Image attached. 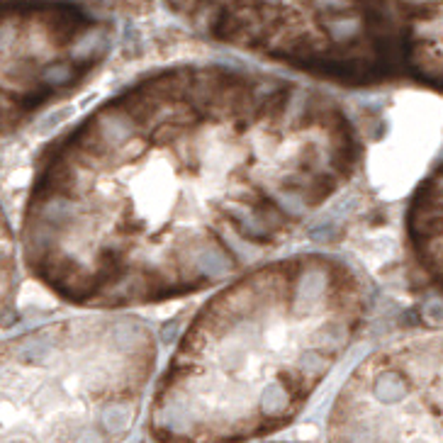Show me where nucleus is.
Masks as SVG:
<instances>
[{"mask_svg":"<svg viewBox=\"0 0 443 443\" xmlns=\"http://www.w3.org/2000/svg\"><path fill=\"white\" fill-rule=\"evenodd\" d=\"M356 127L331 100L226 68H173L68 129L37 163L18 253L98 312L229 283L353 181Z\"/></svg>","mask_w":443,"mask_h":443,"instance_id":"nucleus-1","label":"nucleus"},{"mask_svg":"<svg viewBox=\"0 0 443 443\" xmlns=\"http://www.w3.org/2000/svg\"><path fill=\"white\" fill-rule=\"evenodd\" d=\"M371 290L329 253L266 261L229 281L183 331L154 402L161 443H229L281 426L358 339Z\"/></svg>","mask_w":443,"mask_h":443,"instance_id":"nucleus-2","label":"nucleus"},{"mask_svg":"<svg viewBox=\"0 0 443 443\" xmlns=\"http://www.w3.org/2000/svg\"><path fill=\"white\" fill-rule=\"evenodd\" d=\"M156 331L131 314L51 319L0 341V443H108L154 378Z\"/></svg>","mask_w":443,"mask_h":443,"instance_id":"nucleus-3","label":"nucleus"},{"mask_svg":"<svg viewBox=\"0 0 443 443\" xmlns=\"http://www.w3.org/2000/svg\"><path fill=\"white\" fill-rule=\"evenodd\" d=\"M439 331L402 336L371 353L334 411V443H439Z\"/></svg>","mask_w":443,"mask_h":443,"instance_id":"nucleus-4","label":"nucleus"},{"mask_svg":"<svg viewBox=\"0 0 443 443\" xmlns=\"http://www.w3.org/2000/svg\"><path fill=\"white\" fill-rule=\"evenodd\" d=\"M95 34V20L76 5L0 0V134L91 73Z\"/></svg>","mask_w":443,"mask_h":443,"instance_id":"nucleus-5","label":"nucleus"},{"mask_svg":"<svg viewBox=\"0 0 443 443\" xmlns=\"http://www.w3.org/2000/svg\"><path fill=\"white\" fill-rule=\"evenodd\" d=\"M443 173L441 166L416 188L407 214V234L409 249L414 253V261L421 266V271L431 278L436 285L441 283V236H443Z\"/></svg>","mask_w":443,"mask_h":443,"instance_id":"nucleus-6","label":"nucleus"},{"mask_svg":"<svg viewBox=\"0 0 443 443\" xmlns=\"http://www.w3.org/2000/svg\"><path fill=\"white\" fill-rule=\"evenodd\" d=\"M18 239L0 205V316L8 312L18 285Z\"/></svg>","mask_w":443,"mask_h":443,"instance_id":"nucleus-7","label":"nucleus"}]
</instances>
